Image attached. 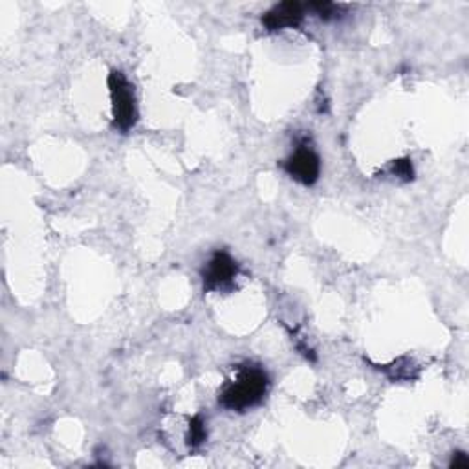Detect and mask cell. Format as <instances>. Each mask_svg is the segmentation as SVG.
<instances>
[{
	"mask_svg": "<svg viewBox=\"0 0 469 469\" xmlns=\"http://www.w3.org/2000/svg\"><path fill=\"white\" fill-rule=\"evenodd\" d=\"M270 387V378L259 365H240L218 393V403L228 410L244 412L259 405Z\"/></svg>",
	"mask_w": 469,
	"mask_h": 469,
	"instance_id": "obj_1",
	"label": "cell"
},
{
	"mask_svg": "<svg viewBox=\"0 0 469 469\" xmlns=\"http://www.w3.org/2000/svg\"><path fill=\"white\" fill-rule=\"evenodd\" d=\"M108 90H110V101H113L114 127L125 134L137 123V105H136L134 87L123 75V72L114 70L108 75Z\"/></svg>",
	"mask_w": 469,
	"mask_h": 469,
	"instance_id": "obj_2",
	"label": "cell"
},
{
	"mask_svg": "<svg viewBox=\"0 0 469 469\" xmlns=\"http://www.w3.org/2000/svg\"><path fill=\"white\" fill-rule=\"evenodd\" d=\"M238 275V264L226 252H215L202 270L206 292H226L233 286Z\"/></svg>",
	"mask_w": 469,
	"mask_h": 469,
	"instance_id": "obj_3",
	"label": "cell"
},
{
	"mask_svg": "<svg viewBox=\"0 0 469 469\" xmlns=\"http://www.w3.org/2000/svg\"><path fill=\"white\" fill-rule=\"evenodd\" d=\"M285 171L302 185H314L321 173L319 154L307 142H302L285 161Z\"/></svg>",
	"mask_w": 469,
	"mask_h": 469,
	"instance_id": "obj_4",
	"label": "cell"
},
{
	"mask_svg": "<svg viewBox=\"0 0 469 469\" xmlns=\"http://www.w3.org/2000/svg\"><path fill=\"white\" fill-rule=\"evenodd\" d=\"M305 10L307 6L288 0V3L275 4L271 10H268L262 15V24L268 32H281L285 27H297L302 19H305Z\"/></svg>",
	"mask_w": 469,
	"mask_h": 469,
	"instance_id": "obj_5",
	"label": "cell"
},
{
	"mask_svg": "<svg viewBox=\"0 0 469 469\" xmlns=\"http://www.w3.org/2000/svg\"><path fill=\"white\" fill-rule=\"evenodd\" d=\"M207 438V429H206V422L200 415L192 417L189 420V431H187V446L189 448H199L206 442Z\"/></svg>",
	"mask_w": 469,
	"mask_h": 469,
	"instance_id": "obj_6",
	"label": "cell"
},
{
	"mask_svg": "<svg viewBox=\"0 0 469 469\" xmlns=\"http://www.w3.org/2000/svg\"><path fill=\"white\" fill-rule=\"evenodd\" d=\"M391 173L398 178H402L403 182H410L412 178H415V168H412V161L410 158H400V160H395L391 163Z\"/></svg>",
	"mask_w": 469,
	"mask_h": 469,
	"instance_id": "obj_7",
	"label": "cell"
},
{
	"mask_svg": "<svg viewBox=\"0 0 469 469\" xmlns=\"http://www.w3.org/2000/svg\"><path fill=\"white\" fill-rule=\"evenodd\" d=\"M309 10H314L316 15H319L323 20H330L340 17V6L334 3H312L309 4Z\"/></svg>",
	"mask_w": 469,
	"mask_h": 469,
	"instance_id": "obj_8",
	"label": "cell"
},
{
	"mask_svg": "<svg viewBox=\"0 0 469 469\" xmlns=\"http://www.w3.org/2000/svg\"><path fill=\"white\" fill-rule=\"evenodd\" d=\"M449 467H469V458L464 451H457L453 453L451 457V462H449Z\"/></svg>",
	"mask_w": 469,
	"mask_h": 469,
	"instance_id": "obj_9",
	"label": "cell"
}]
</instances>
